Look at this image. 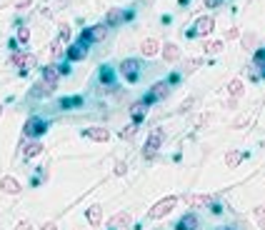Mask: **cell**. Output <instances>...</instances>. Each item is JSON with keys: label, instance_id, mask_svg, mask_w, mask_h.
Listing matches in <instances>:
<instances>
[{"label": "cell", "instance_id": "obj_1", "mask_svg": "<svg viewBox=\"0 0 265 230\" xmlns=\"http://www.w3.org/2000/svg\"><path fill=\"white\" fill-rule=\"evenodd\" d=\"M170 95V85H168V80H160V83H153L150 90L145 93V98L140 100L143 105H153V103H160Z\"/></svg>", "mask_w": 265, "mask_h": 230}, {"label": "cell", "instance_id": "obj_2", "mask_svg": "<svg viewBox=\"0 0 265 230\" xmlns=\"http://www.w3.org/2000/svg\"><path fill=\"white\" fill-rule=\"evenodd\" d=\"M165 143V130L163 128H153L150 130V135H148V140H145V148H143V158H153L158 150H160V145Z\"/></svg>", "mask_w": 265, "mask_h": 230}, {"label": "cell", "instance_id": "obj_3", "mask_svg": "<svg viewBox=\"0 0 265 230\" xmlns=\"http://www.w3.org/2000/svg\"><path fill=\"white\" fill-rule=\"evenodd\" d=\"M178 205V198L175 195H168V198H163V200H158L155 205L148 210V218L150 220H160V218H165L168 213H173V208Z\"/></svg>", "mask_w": 265, "mask_h": 230}, {"label": "cell", "instance_id": "obj_4", "mask_svg": "<svg viewBox=\"0 0 265 230\" xmlns=\"http://www.w3.org/2000/svg\"><path fill=\"white\" fill-rule=\"evenodd\" d=\"M48 130V120H43V118H38V115H33V118H28L25 120V125H23V135L25 138H33V140H40V135Z\"/></svg>", "mask_w": 265, "mask_h": 230}, {"label": "cell", "instance_id": "obj_5", "mask_svg": "<svg viewBox=\"0 0 265 230\" xmlns=\"http://www.w3.org/2000/svg\"><path fill=\"white\" fill-rule=\"evenodd\" d=\"M140 60L138 58H125L120 63V75L125 78V83H138L140 80Z\"/></svg>", "mask_w": 265, "mask_h": 230}, {"label": "cell", "instance_id": "obj_6", "mask_svg": "<svg viewBox=\"0 0 265 230\" xmlns=\"http://www.w3.org/2000/svg\"><path fill=\"white\" fill-rule=\"evenodd\" d=\"M105 38H108V25H105V23H103V25H90V28H85V30L80 33V40H83V43H88V45L103 43Z\"/></svg>", "mask_w": 265, "mask_h": 230}, {"label": "cell", "instance_id": "obj_7", "mask_svg": "<svg viewBox=\"0 0 265 230\" xmlns=\"http://www.w3.org/2000/svg\"><path fill=\"white\" fill-rule=\"evenodd\" d=\"M80 135L88 138V140H95V143H108L110 140V130L103 128V125H90V128H83Z\"/></svg>", "mask_w": 265, "mask_h": 230}, {"label": "cell", "instance_id": "obj_8", "mask_svg": "<svg viewBox=\"0 0 265 230\" xmlns=\"http://www.w3.org/2000/svg\"><path fill=\"white\" fill-rule=\"evenodd\" d=\"M88 48H90V45H88V43H83V40L78 38V40H75V43H73L70 48H65V58H68L70 63L85 60V58H88Z\"/></svg>", "mask_w": 265, "mask_h": 230}, {"label": "cell", "instance_id": "obj_9", "mask_svg": "<svg viewBox=\"0 0 265 230\" xmlns=\"http://www.w3.org/2000/svg\"><path fill=\"white\" fill-rule=\"evenodd\" d=\"M213 28H215V20H213L210 15H203V18H198V20H195V30H190L188 35H190V38H195V35L205 38V35L213 33Z\"/></svg>", "mask_w": 265, "mask_h": 230}, {"label": "cell", "instance_id": "obj_10", "mask_svg": "<svg viewBox=\"0 0 265 230\" xmlns=\"http://www.w3.org/2000/svg\"><path fill=\"white\" fill-rule=\"evenodd\" d=\"M40 80L48 83L50 88H55L58 80H60V68H58V63H48V65L43 68V73H40Z\"/></svg>", "mask_w": 265, "mask_h": 230}, {"label": "cell", "instance_id": "obj_11", "mask_svg": "<svg viewBox=\"0 0 265 230\" xmlns=\"http://www.w3.org/2000/svg\"><path fill=\"white\" fill-rule=\"evenodd\" d=\"M130 223H132V213H128V210H123V213H115L113 218L108 220V225H110V230H123V228H130Z\"/></svg>", "mask_w": 265, "mask_h": 230}, {"label": "cell", "instance_id": "obj_12", "mask_svg": "<svg viewBox=\"0 0 265 230\" xmlns=\"http://www.w3.org/2000/svg\"><path fill=\"white\" fill-rule=\"evenodd\" d=\"M200 228V220H198L195 213H185L178 223H175V230H198Z\"/></svg>", "mask_w": 265, "mask_h": 230}, {"label": "cell", "instance_id": "obj_13", "mask_svg": "<svg viewBox=\"0 0 265 230\" xmlns=\"http://www.w3.org/2000/svg\"><path fill=\"white\" fill-rule=\"evenodd\" d=\"M43 150H45V145H43L40 140H30V143L23 145V158H25V160H33V158H38Z\"/></svg>", "mask_w": 265, "mask_h": 230}, {"label": "cell", "instance_id": "obj_14", "mask_svg": "<svg viewBox=\"0 0 265 230\" xmlns=\"http://www.w3.org/2000/svg\"><path fill=\"white\" fill-rule=\"evenodd\" d=\"M0 190L8 193V195H18L20 193V183L13 175H5V178H0Z\"/></svg>", "mask_w": 265, "mask_h": 230}, {"label": "cell", "instance_id": "obj_15", "mask_svg": "<svg viewBox=\"0 0 265 230\" xmlns=\"http://www.w3.org/2000/svg\"><path fill=\"white\" fill-rule=\"evenodd\" d=\"M158 50H160V43L155 38H145L143 43H140V53L145 55V58H153V55H158Z\"/></svg>", "mask_w": 265, "mask_h": 230}, {"label": "cell", "instance_id": "obj_16", "mask_svg": "<svg viewBox=\"0 0 265 230\" xmlns=\"http://www.w3.org/2000/svg\"><path fill=\"white\" fill-rule=\"evenodd\" d=\"M98 80H100V85H105V88H113L115 70L110 68V65H100V70H98Z\"/></svg>", "mask_w": 265, "mask_h": 230}, {"label": "cell", "instance_id": "obj_17", "mask_svg": "<svg viewBox=\"0 0 265 230\" xmlns=\"http://www.w3.org/2000/svg\"><path fill=\"white\" fill-rule=\"evenodd\" d=\"M183 200H185L190 208H208V205L213 203L210 195H193V193H190V195H183Z\"/></svg>", "mask_w": 265, "mask_h": 230}, {"label": "cell", "instance_id": "obj_18", "mask_svg": "<svg viewBox=\"0 0 265 230\" xmlns=\"http://www.w3.org/2000/svg\"><path fill=\"white\" fill-rule=\"evenodd\" d=\"M163 60L165 63H178L180 60V48L175 43H165L163 45Z\"/></svg>", "mask_w": 265, "mask_h": 230}, {"label": "cell", "instance_id": "obj_19", "mask_svg": "<svg viewBox=\"0 0 265 230\" xmlns=\"http://www.w3.org/2000/svg\"><path fill=\"white\" fill-rule=\"evenodd\" d=\"M83 95H70V98H60V110H75L83 108Z\"/></svg>", "mask_w": 265, "mask_h": 230}, {"label": "cell", "instance_id": "obj_20", "mask_svg": "<svg viewBox=\"0 0 265 230\" xmlns=\"http://www.w3.org/2000/svg\"><path fill=\"white\" fill-rule=\"evenodd\" d=\"M145 110H148V105H143V103H132V105H130V118H132V123L140 125L143 118H145Z\"/></svg>", "mask_w": 265, "mask_h": 230}, {"label": "cell", "instance_id": "obj_21", "mask_svg": "<svg viewBox=\"0 0 265 230\" xmlns=\"http://www.w3.org/2000/svg\"><path fill=\"white\" fill-rule=\"evenodd\" d=\"M85 218H88V223H90V225H100V220H103V208H100V205L88 208Z\"/></svg>", "mask_w": 265, "mask_h": 230}, {"label": "cell", "instance_id": "obj_22", "mask_svg": "<svg viewBox=\"0 0 265 230\" xmlns=\"http://www.w3.org/2000/svg\"><path fill=\"white\" fill-rule=\"evenodd\" d=\"M53 90H55V88H50L48 83L40 80V83H35V88L30 90V98H45V95H50Z\"/></svg>", "mask_w": 265, "mask_h": 230}, {"label": "cell", "instance_id": "obj_23", "mask_svg": "<svg viewBox=\"0 0 265 230\" xmlns=\"http://www.w3.org/2000/svg\"><path fill=\"white\" fill-rule=\"evenodd\" d=\"M228 93H230V98H240L243 93H245V85H243V80L240 78H235V80H230V85H228Z\"/></svg>", "mask_w": 265, "mask_h": 230}, {"label": "cell", "instance_id": "obj_24", "mask_svg": "<svg viewBox=\"0 0 265 230\" xmlns=\"http://www.w3.org/2000/svg\"><path fill=\"white\" fill-rule=\"evenodd\" d=\"M35 63H38V60H35V55H30V53H25V58H23V63H20V68H18V70H20V75H28V73H30V70L35 68Z\"/></svg>", "mask_w": 265, "mask_h": 230}, {"label": "cell", "instance_id": "obj_25", "mask_svg": "<svg viewBox=\"0 0 265 230\" xmlns=\"http://www.w3.org/2000/svg\"><path fill=\"white\" fill-rule=\"evenodd\" d=\"M123 20V10L120 8H113V10H108V15H105V25L110 28V25H118Z\"/></svg>", "mask_w": 265, "mask_h": 230}, {"label": "cell", "instance_id": "obj_26", "mask_svg": "<svg viewBox=\"0 0 265 230\" xmlns=\"http://www.w3.org/2000/svg\"><path fill=\"white\" fill-rule=\"evenodd\" d=\"M50 55H53V63L60 60V58L65 55V43H60V40H53V43H50Z\"/></svg>", "mask_w": 265, "mask_h": 230}, {"label": "cell", "instance_id": "obj_27", "mask_svg": "<svg viewBox=\"0 0 265 230\" xmlns=\"http://www.w3.org/2000/svg\"><path fill=\"white\" fill-rule=\"evenodd\" d=\"M200 65H203L200 58H188V60H183V73H193V70H198Z\"/></svg>", "mask_w": 265, "mask_h": 230}, {"label": "cell", "instance_id": "obj_28", "mask_svg": "<svg viewBox=\"0 0 265 230\" xmlns=\"http://www.w3.org/2000/svg\"><path fill=\"white\" fill-rule=\"evenodd\" d=\"M203 50H205L208 55H215V53H220V50H223V40H208V43L203 45Z\"/></svg>", "mask_w": 265, "mask_h": 230}, {"label": "cell", "instance_id": "obj_29", "mask_svg": "<svg viewBox=\"0 0 265 230\" xmlns=\"http://www.w3.org/2000/svg\"><path fill=\"white\" fill-rule=\"evenodd\" d=\"M253 68L265 70V48H258L255 50V55H253Z\"/></svg>", "mask_w": 265, "mask_h": 230}, {"label": "cell", "instance_id": "obj_30", "mask_svg": "<svg viewBox=\"0 0 265 230\" xmlns=\"http://www.w3.org/2000/svg\"><path fill=\"white\" fill-rule=\"evenodd\" d=\"M135 133H138V125H135V123H130V125H125V128L120 130V138H123V140H130Z\"/></svg>", "mask_w": 265, "mask_h": 230}, {"label": "cell", "instance_id": "obj_31", "mask_svg": "<svg viewBox=\"0 0 265 230\" xmlns=\"http://www.w3.org/2000/svg\"><path fill=\"white\" fill-rule=\"evenodd\" d=\"M243 160V153H238V150H233V153H228L225 155V163H228V168H235V165Z\"/></svg>", "mask_w": 265, "mask_h": 230}, {"label": "cell", "instance_id": "obj_32", "mask_svg": "<svg viewBox=\"0 0 265 230\" xmlns=\"http://www.w3.org/2000/svg\"><path fill=\"white\" fill-rule=\"evenodd\" d=\"M58 40H60V43H68V40H70V25H68V23H60V35H58Z\"/></svg>", "mask_w": 265, "mask_h": 230}, {"label": "cell", "instance_id": "obj_33", "mask_svg": "<svg viewBox=\"0 0 265 230\" xmlns=\"http://www.w3.org/2000/svg\"><path fill=\"white\" fill-rule=\"evenodd\" d=\"M18 40H20V45H28V40H30V30L25 25H20L18 28Z\"/></svg>", "mask_w": 265, "mask_h": 230}, {"label": "cell", "instance_id": "obj_34", "mask_svg": "<svg viewBox=\"0 0 265 230\" xmlns=\"http://www.w3.org/2000/svg\"><path fill=\"white\" fill-rule=\"evenodd\" d=\"M23 58H25V53L23 50H13V55H10V65H15V68H20V63H23Z\"/></svg>", "mask_w": 265, "mask_h": 230}, {"label": "cell", "instance_id": "obj_35", "mask_svg": "<svg viewBox=\"0 0 265 230\" xmlns=\"http://www.w3.org/2000/svg\"><path fill=\"white\" fill-rule=\"evenodd\" d=\"M253 215H255V220H258V225L265 230V208H255L253 210Z\"/></svg>", "mask_w": 265, "mask_h": 230}, {"label": "cell", "instance_id": "obj_36", "mask_svg": "<svg viewBox=\"0 0 265 230\" xmlns=\"http://www.w3.org/2000/svg\"><path fill=\"white\" fill-rule=\"evenodd\" d=\"M125 173H128V165L125 163H118L115 165V175H125Z\"/></svg>", "mask_w": 265, "mask_h": 230}, {"label": "cell", "instance_id": "obj_37", "mask_svg": "<svg viewBox=\"0 0 265 230\" xmlns=\"http://www.w3.org/2000/svg\"><path fill=\"white\" fill-rule=\"evenodd\" d=\"M193 103H195V98H188V100L183 103V108H180V113H188V110H190V105H193Z\"/></svg>", "mask_w": 265, "mask_h": 230}, {"label": "cell", "instance_id": "obj_38", "mask_svg": "<svg viewBox=\"0 0 265 230\" xmlns=\"http://www.w3.org/2000/svg\"><path fill=\"white\" fill-rule=\"evenodd\" d=\"M203 3H205V8H218L223 0H203Z\"/></svg>", "mask_w": 265, "mask_h": 230}, {"label": "cell", "instance_id": "obj_39", "mask_svg": "<svg viewBox=\"0 0 265 230\" xmlns=\"http://www.w3.org/2000/svg\"><path fill=\"white\" fill-rule=\"evenodd\" d=\"M40 230H60V228H58L55 223H43V225H40Z\"/></svg>", "mask_w": 265, "mask_h": 230}, {"label": "cell", "instance_id": "obj_40", "mask_svg": "<svg viewBox=\"0 0 265 230\" xmlns=\"http://www.w3.org/2000/svg\"><path fill=\"white\" fill-rule=\"evenodd\" d=\"M253 43H255V35H253V33H250V35H245V48H250Z\"/></svg>", "mask_w": 265, "mask_h": 230}, {"label": "cell", "instance_id": "obj_41", "mask_svg": "<svg viewBox=\"0 0 265 230\" xmlns=\"http://www.w3.org/2000/svg\"><path fill=\"white\" fill-rule=\"evenodd\" d=\"M18 230H30V223H28V220H20V223H18Z\"/></svg>", "mask_w": 265, "mask_h": 230}, {"label": "cell", "instance_id": "obj_42", "mask_svg": "<svg viewBox=\"0 0 265 230\" xmlns=\"http://www.w3.org/2000/svg\"><path fill=\"white\" fill-rule=\"evenodd\" d=\"M30 3H33V0H20V3H18V5H15V8H28V5H30Z\"/></svg>", "mask_w": 265, "mask_h": 230}, {"label": "cell", "instance_id": "obj_43", "mask_svg": "<svg viewBox=\"0 0 265 230\" xmlns=\"http://www.w3.org/2000/svg\"><path fill=\"white\" fill-rule=\"evenodd\" d=\"M218 230H235V228H218Z\"/></svg>", "mask_w": 265, "mask_h": 230}, {"label": "cell", "instance_id": "obj_44", "mask_svg": "<svg viewBox=\"0 0 265 230\" xmlns=\"http://www.w3.org/2000/svg\"><path fill=\"white\" fill-rule=\"evenodd\" d=\"M0 115H3V105H0Z\"/></svg>", "mask_w": 265, "mask_h": 230}]
</instances>
